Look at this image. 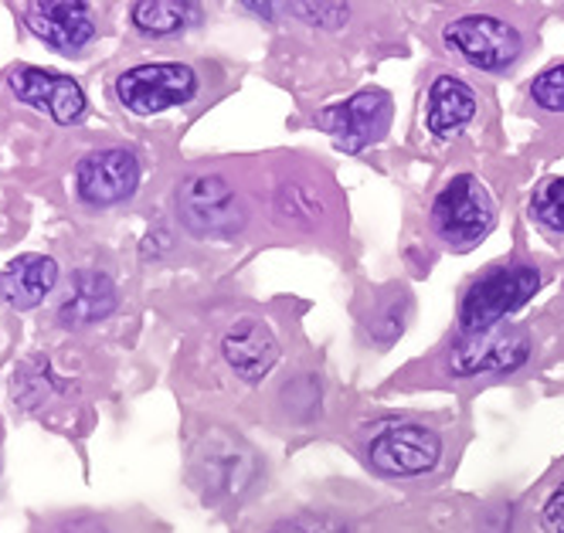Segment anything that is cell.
<instances>
[{"mask_svg": "<svg viewBox=\"0 0 564 533\" xmlns=\"http://www.w3.org/2000/svg\"><path fill=\"white\" fill-rule=\"evenodd\" d=\"M8 86L14 99L48 112L58 127H75L86 116V96L78 89V81L58 72H42L31 65H18L8 72Z\"/></svg>", "mask_w": 564, "mask_h": 533, "instance_id": "cell-10", "label": "cell"}, {"mask_svg": "<svg viewBox=\"0 0 564 533\" xmlns=\"http://www.w3.org/2000/svg\"><path fill=\"white\" fill-rule=\"evenodd\" d=\"M140 160L130 150H96L75 167V197L89 208H112L137 194Z\"/></svg>", "mask_w": 564, "mask_h": 533, "instance_id": "cell-8", "label": "cell"}, {"mask_svg": "<svg viewBox=\"0 0 564 533\" xmlns=\"http://www.w3.org/2000/svg\"><path fill=\"white\" fill-rule=\"evenodd\" d=\"M473 116H476L473 89L456 75H438L432 81V89H429V116H425L429 130L438 140H453L469 127Z\"/></svg>", "mask_w": 564, "mask_h": 533, "instance_id": "cell-14", "label": "cell"}, {"mask_svg": "<svg viewBox=\"0 0 564 533\" xmlns=\"http://www.w3.org/2000/svg\"><path fill=\"white\" fill-rule=\"evenodd\" d=\"M446 41L482 72H507L523 52L520 31L500 18H490V14L456 18L446 28Z\"/></svg>", "mask_w": 564, "mask_h": 533, "instance_id": "cell-6", "label": "cell"}, {"mask_svg": "<svg viewBox=\"0 0 564 533\" xmlns=\"http://www.w3.org/2000/svg\"><path fill=\"white\" fill-rule=\"evenodd\" d=\"M116 99L133 116H156L197 96V72L184 62H143L116 75Z\"/></svg>", "mask_w": 564, "mask_h": 533, "instance_id": "cell-2", "label": "cell"}, {"mask_svg": "<svg viewBox=\"0 0 564 533\" xmlns=\"http://www.w3.org/2000/svg\"><path fill=\"white\" fill-rule=\"evenodd\" d=\"M272 533H350V530L334 516H300V520L282 523Z\"/></svg>", "mask_w": 564, "mask_h": 533, "instance_id": "cell-21", "label": "cell"}, {"mask_svg": "<svg viewBox=\"0 0 564 533\" xmlns=\"http://www.w3.org/2000/svg\"><path fill=\"white\" fill-rule=\"evenodd\" d=\"M112 306H116L112 282L99 272H83L72 285V296L62 303V319L72 326H86V323L109 316Z\"/></svg>", "mask_w": 564, "mask_h": 533, "instance_id": "cell-15", "label": "cell"}, {"mask_svg": "<svg viewBox=\"0 0 564 533\" xmlns=\"http://www.w3.org/2000/svg\"><path fill=\"white\" fill-rule=\"evenodd\" d=\"M58 285V265L52 255H21L4 272H0V300L14 309L42 306L45 296Z\"/></svg>", "mask_w": 564, "mask_h": 533, "instance_id": "cell-13", "label": "cell"}, {"mask_svg": "<svg viewBox=\"0 0 564 533\" xmlns=\"http://www.w3.org/2000/svg\"><path fill=\"white\" fill-rule=\"evenodd\" d=\"M432 225L449 244H473L494 228V200L473 174L453 177L432 204Z\"/></svg>", "mask_w": 564, "mask_h": 533, "instance_id": "cell-4", "label": "cell"}, {"mask_svg": "<svg viewBox=\"0 0 564 533\" xmlns=\"http://www.w3.org/2000/svg\"><path fill=\"white\" fill-rule=\"evenodd\" d=\"M531 357V337L528 330H482L463 337L449 357L446 367L453 378H473V374H507L517 371Z\"/></svg>", "mask_w": 564, "mask_h": 533, "instance_id": "cell-7", "label": "cell"}, {"mask_svg": "<svg viewBox=\"0 0 564 533\" xmlns=\"http://www.w3.org/2000/svg\"><path fill=\"white\" fill-rule=\"evenodd\" d=\"M221 353L241 381L259 384L279 360V344L262 319H238L221 340Z\"/></svg>", "mask_w": 564, "mask_h": 533, "instance_id": "cell-12", "label": "cell"}, {"mask_svg": "<svg viewBox=\"0 0 564 533\" xmlns=\"http://www.w3.org/2000/svg\"><path fill=\"white\" fill-rule=\"evenodd\" d=\"M534 218L564 235V177L544 184L534 197Z\"/></svg>", "mask_w": 564, "mask_h": 533, "instance_id": "cell-18", "label": "cell"}, {"mask_svg": "<svg viewBox=\"0 0 564 533\" xmlns=\"http://www.w3.org/2000/svg\"><path fill=\"white\" fill-rule=\"evenodd\" d=\"M24 24L34 37H42L58 55H83L96 41V14L93 4H68V0H48V4H24Z\"/></svg>", "mask_w": 564, "mask_h": 533, "instance_id": "cell-9", "label": "cell"}, {"mask_svg": "<svg viewBox=\"0 0 564 533\" xmlns=\"http://www.w3.org/2000/svg\"><path fill=\"white\" fill-rule=\"evenodd\" d=\"M531 96L538 106L551 109V112H564V65L547 68L544 75H538L531 81Z\"/></svg>", "mask_w": 564, "mask_h": 533, "instance_id": "cell-19", "label": "cell"}, {"mask_svg": "<svg viewBox=\"0 0 564 533\" xmlns=\"http://www.w3.org/2000/svg\"><path fill=\"white\" fill-rule=\"evenodd\" d=\"M177 215L191 235L200 238H231L246 225V208L225 177L197 174L187 177L177 194Z\"/></svg>", "mask_w": 564, "mask_h": 533, "instance_id": "cell-3", "label": "cell"}, {"mask_svg": "<svg viewBox=\"0 0 564 533\" xmlns=\"http://www.w3.org/2000/svg\"><path fill=\"white\" fill-rule=\"evenodd\" d=\"M438 456H442L438 435L422 425L388 428L368 448V463L384 476H422L435 469Z\"/></svg>", "mask_w": 564, "mask_h": 533, "instance_id": "cell-11", "label": "cell"}, {"mask_svg": "<svg viewBox=\"0 0 564 533\" xmlns=\"http://www.w3.org/2000/svg\"><path fill=\"white\" fill-rule=\"evenodd\" d=\"M293 11L310 21V24H324V28H340L347 21V11L344 4H293Z\"/></svg>", "mask_w": 564, "mask_h": 533, "instance_id": "cell-20", "label": "cell"}, {"mask_svg": "<svg viewBox=\"0 0 564 533\" xmlns=\"http://www.w3.org/2000/svg\"><path fill=\"white\" fill-rule=\"evenodd\" d=\"M541 290V272L534 265H507L494 269L479 282L469 285V293L459 303V323L466 334L494 330L500 319L517 313Z\"/></svg>", "mask_w": 564, "mask_h": 533, "instance_id": "cell-1", "label": "cell"}, {"mask_svg": "<svg viewBox=\"0 0 564 533\" xmlns=\"http://www.w3.org/2000/svg\"><path fill=\"white\" fill-rule=\"evenodd\" d=\"M547 533H564V486L557 489V493L544 503V513H541Z\"/></svg>", "mask_w": 564, "mask_h": 533, "instance_id": "cell-22", "label": "cell"}, {"mask_svg": "<svg viewBox=\"0 0 564 533\" xmlns=\"http://www.w3.org/2000/svg\"><path fill=\"white\" fill-rule=\"evenodd\" d=\"M194 18H197V4H177V0H143V4L133 8V24L153 37L181 34Z\"/></svg>", "mask_w": 564, "mask_h": 533, "instance_id": "cell-16", "label": "cell"}, {"mask_svg": "<svg viewBox=\"0 0 564 533\" xmlns=\"http://www.w3.org/2000/svg\"><path fill=\"white\" fill-rule=\"evenodd\" d=\"M316 122L344 153H360L388 133L391 96L384 89H360L347 102L324 109Z\"/></svg>", "mask_w": 564, "mask_h": 533, "instance_id": "cell-5", "label": "cell"}, {"mask_svg": "<svg viewBox=\"0 0 564 533\" xmlns=\"http://www.w3.org/2000/svg\"><path fill=\"white\" fill-rule=\"evenodd\" d=\"M31 533H109V530L93 513H52V516H34Z\"/></svg>", "mask_w": 564, "mask_h": 533, "instance_id": "cell-17", "label": "cell"}]
</instances>
